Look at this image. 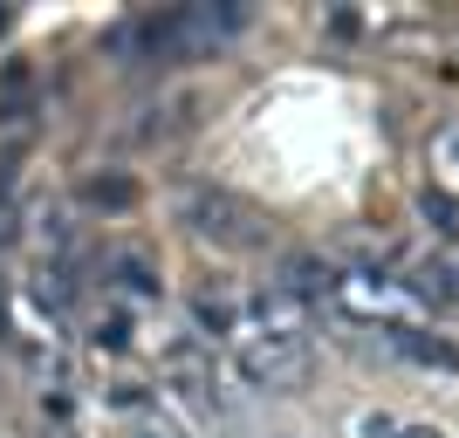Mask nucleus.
<instances>
[{
  "instance_id": "1",
  "label": "nucleus",
  "mask_w": 459,
  "mask_h": 438,
  "mask_svg": "<svg viewBox=\"0 0 459 438\" xmlns=\"http://www.w3.org/2000/svg\"><path fill=\"white\" fill-rule=\"evenodd\" d=\"M233 377L247 391H295L308 377V336H274V329H233Z\"/></svg>"
},
{
  "instance_id": "2",
  "label": "nucleus",
  "mask_w": 459,
  "mask_h": 438,
  "mask_svg": "<svg viewBox=\"0 0 459 438\" xmlns=\"http://www.w3.org/2000/svg\"><path fill=\"white\" fill-rule=\"evenodd\" d=\"M186 227L199 233V240H212V247H254V240L268 233V219H261L247 199H233V192H192Z\"/></svg>"
},
{
  "instance_id": "3",
  "label": "nucleus",
  "mask_w": 459,
  "mask_h": 438,
  "mask_svg": "<svg viewBox=\"0 0 459 438\" xmlns=\"http://www.w3.org/2000/svg\"><path fill=\"white\" fill-rule=\"evenodd\" d=\"M165 377H172L192 404H212V356L199 349V336H186V343L165 349Z\"/></svg>"
},
{
  "instance_id": "4",
  "label": "nucleus",
  "mask_w": 459,
  "mask_h": 438,
  "mask_svg": "<svg viewBox=\"0 0 459 438\" xmlns=\"http://www.w3.org/2000/svg\"><path fill=\"white\" fill-rule=\"evenodd\" d=\"M117 411H131V438H186L165 411H152V404L137 398V383H124V391H117Z\"/></svg>"
},
{
  "instance_id": "5",
  "label": "nucleus",
  "mask_w": 459,
  "mask_h": 438,
  "mask_svg": "<svg viewBox=\"0 0 459 438\" xmlns=\"http://www.w3.org/2000/svg\"><path fill=\"white\" fill-rule=\"evenodd\" d=\"M192 329H199V343H212V336H233L240 315H233V302H220V295H192Z\"/></svg>"
},
{
  "instance_id": "6",
  "label": "nucleus",
  "mask_w": 459,
  "mask_h": 438,
  "mask_svg": "<svg viewBox=\"0 0 459 438\" xmlns=\"http://www.w3.org/2000/svg\"><path fill=\"white\" fill-rule=\"evenodd\" d=\"M384 336H391V349H398V356H411V363H439V370H453V363H459V349L425 343L419 329H384Z\"/></svg>"
},
{
  "instance_id": "7",
  "label": "nucleus",
  "mask_w": 459,
  "mask_h": 438,
  "mask_svg": "<svg viewBox=\"0 0 459 438\" xmlns=\"http://www.w3.org/2000/svg\"><path fill=\"white\" fill-rule=\"evenodd\" d=\"M90 199H96V206H131V185H124V178H110V185L96 178V185H90Z\"/></svg>"
},
{
  "instance_id": "8",
  "label": "nucleus",
  "mask_w": 459,
  "mask_h": 438,
  "mask_svg": "<svg viewBox=\"0 0 459 438\" xmlns=\"http://www.w3.org/2000/svg\"><path fill=\"white\" fill-rule=\"evenodd\" d=\"M96 343H103V349H131V329L110 315V322H96Z\"/></svg>"
},
{
  "instance_id": "9",
  "label": "nucleus",
  "mask_w": 459,
  "mask_h": 438,
  "mask_svg": "<svg viewBox=\"0 0 459 438\" xmlns=\"http://www.w3.org/2000/svg\"><path fill=\"white\" fill-rule=\"evenodd\" d=\"M391 438H446L439 425H425V418H404V425H391Z\"/></svg>"
},
{
  "instance_id": "10",
  "label": "nucleus",
  "mask_w": 459,
  "mask_h": 438,
  "mask_svg": "<svg viewBox=\"0 0 459 438\" xmlns=\"http://www.w3.org/2000/svg\"><path fill=\"white\" fill-rule=\"evenodd\" d=\"M0 192H7V165H0Z\"/></svg>"
},
{
  "instance_id": "11",
  "label": "nucleus",
  "mask_w": 459,
  "mask_h": 438,
  "mask_svg": "<svg viewBox=\"0 0 459 438\" xmlns=\"http://www.w3.org/2000/svg\"><path fill=\"white\" fill-rule=\"evenodd\" d=\"M56 438H69V432H56Z\"/></svg>"
},
{
  "instance_id": "12",
  "label": "nucleus",
  "mask_w": 459,
  "mask_h": 438,
  "mask_svg": "<svg viewBox=\"0 0 459 438\" xmlns=\"http://www.w3.org/2000/svg\"><path fill=\"white\" fill-rule=\"evenodd\" d=\"M274 438H288V432H274Z\"/></svg>"
}]
</instances>
